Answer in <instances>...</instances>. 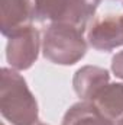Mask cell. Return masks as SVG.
<instances>
[{"instance_id": "1", "label": "cell", "mask_w": 123, "mask_h": 125, "mask_svg": "<svg viewBox=\"0 0 123 125\" xmlns=\"http://www.w3.org/2000/svg\"><path fill=\"white\" fill-rule=\"evenodd\" d=\"M0 112L10 125H35L39 122V109L23 76L10 68H1Z\"/></svg>"}, {"instance_id": "2", "label": "cell", "mask_w": 123, "mask_h": 125, "mask_svg": "<svg viewBox=\"0 0 123 125\" xmlns=\"http://www.w3.org/2000/svg\"><path fill=\"white\" fill-rule=\"evenodd\" d=\"M84 29L68 23H49L42 36V54L58 65H72L87 52Z\"/></svg>"}, {"instance_id": "3", "label": "cell", "mask_w": 123, "mask_h": 125, "mask_svg": "<svg viewBox=\"0 0 123 125\" xmlns=\"http://www.w3.org/2000/svg\"><path fill=\"white\" fill-rule=\"evenodd\" d=\"M33 21L68 23L86 31L100 0H32Z\"/></svg>"}, {"instance_id": "4", "label": "cell", "mask_w": 123, "mask_h": 125, "mask_svg": "<svg viewBox=\"0 0 123 125\" xmlns=\"http://www.w3.org/2000/svg\"><path fill=\"white\" fill-rule=\"evenodd\" d=\"M42 48V38L33 25H26L7 36L6 44V61L10 68L16 71H25L31 68L38 60Z\"/></svg>"}, {"instance_id": "5", "label": "cell", "mask_w": 123, "mask_h": 125, "mask_svg": "<svg viewBox=\"0 0 123 125\" xmlns=\"http://www.w3.org/2000/svg\"><path fill=\"white\" fill-rule=\"evenodd\" d=\"M87 42L100 52H110L123 47V15L94 19L87 31Z\"/></svg>"}, {"instance_id": "6", "label": "cell", "mask_w": 123, "mask_h": 125, "mask_svg": "<svg viewBox=\"0 0 123 125\" xmlns=\"http://www.w3.org/2000/svg\"><path fill=\"white\" fill-rule=\"evenodd\" d=\"M107 83H110V74L106 68L96 65H84L74 74L72 87L81 100H91Z\"/></svg>"}, {"instance_id": "7", "label": "cell", "mask_w": 123, "mask_h": 125, "mask_svg": "<svg viewBox=\"0 0 123 125\" xmlns=\"http://www.w3.org/2000/svg\"><path fill=\"white\" fill-rule=\"evenodd\" d=\"M1 7V33L12 35L16 29L31 25L33 21L32 0H0Z\"/></svg>"}, {"instance_id": "8", "label": "cell", "mask_w": 123, "mask_h": 125, "mask_svg": "<svg viewBox=\"0 0 123 125\" xmlns=\"http://www.w3.org/2000/svg\"><path fill=\"white\" fill-rule=\"evenodd\" d=\"M90 102L107 119L117 124L123 119V83H107Z\"/></svg>"}, {"instance_id": "9", "label": "cell", "mask_w": 123, "mask_h": 125, "mask_svg": "<svg viewBox=\"0 0 123 125\" xmlns=\"http://www.w3.org/2000/svg\"><path fill=\"white\" fill-rule=\"evenodd\" d=\"M61 125H116L107 119L91 102L80 100L65 112Z\"/></svg>"}, {"instance_id": "10", "label": "cell", "mask_w": 123, "mask_h": 125, "mask_svg": "<svg viewBox=\"0 0 123 125\" xmlns=\"http://www.w3.org/2000/svg\"><path fill=\"white\" fill-rule=\"evenodd\" d=\"M112 71L117 79L123 80V50L112 58Z\"/></svg>"}, {"instance_id": "11", "label": "cell", "mask_w": 123, "mask_h": 125, "mask_svg": "<svg viewBox=\"0 0 123 125\" xmlns=\"http://www.w3.org/2000/svg\"><path fill=\"white\" fill-rule=\"evenodd\" d=\"M1 125H6V122H3ZM35 125H48V124H45V122H38V124H35Z\"/></svg>"}, {"instance_id": "12", "label": "cell", "mask_w": 123, "mask_h": 125, "mask_svg": "<svg viewBox=\"0 0 123 125\" xmlns=\"http://www.w3.org/2000/svg\"><path fill=\"white\" fill-rule=\"evenodd\" d=\"M116 125H123V119H120V121H119V122H117Z\"/></svg>"}, {"instance_id": "13", "label": "cell", "mask_w": 123, "mask_h": 125, "mask_svg": "<svg viewBox=\"0 0 123 125\" xmlns=\"http://www.w3.org/2000/svg\"><path fill=\"white\" fill-rule=\"evenodd\" d=\"M122 1H123V0H122Z\"/></svg>"}]
</instances>
